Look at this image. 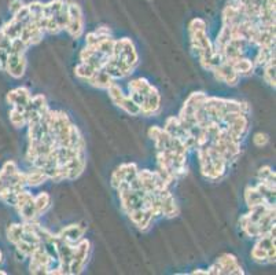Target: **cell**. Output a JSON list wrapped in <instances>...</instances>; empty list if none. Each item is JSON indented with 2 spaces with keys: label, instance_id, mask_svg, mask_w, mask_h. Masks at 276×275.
Here are the masks:
<instances>
[{
  "label": "cell",
  "instance_id": "obj_6",
  "mask_svg": "<svg viewBox=\"0 0 276 275\" xmlns=\"http://www.w3.org/2000/svg\"><path fill=\"white\" fill-rule=\"evenodd\" d=\"M243 275L242 266L239 264L236 256L231 253H223L220 258L216 259V262L208 268V275Z\"/></svg>",
  "mask_w": 276,
  "mask_h": 275
},
{
  "label": "cell",
  "instance_id": "obj_1",
  "mask_svg": "<svg viewBox=\"0 0 276 275\" xmlns=\"http://www.w3.org/2000/svg\"><path fill=\"white\" fill-rule=\"evenodd\" d=\"M150 139L157 152L158 171L168 185H173L179 178L187 174L188 149L161 127L154 125L149 130Z\"/></svg>",
  "mask_w": 276,
  "mask_h": 275
},
{
  "label": "cell",
  "instance_id": "obj_36",
  "mask_svg": "<svg viewBox=\"0 0 276 275\" xmlns=\"http://www.w3.org/2000/svg\"><path fill=\"white\" fill-rule=\"evenodd\" d=\"M3 262V252H2V250H0V263Z\"/></svg>",
  "mask_w": 276,
  "mask_h": 275
},
{
  "label": "cell",
  "instance_id": "obj_27",
  "mask_svg": "<svg viewBox=\"0 0 276 275\" xmlns=\"http://www.w3.org/2000/svg\"><path fill=\"white\" fill-rule=\"evenodd\" d=\"M257 178H259V182L264 183V185H267V186L275 187V172L272 171L271 167H268V165L261 167L259 170Z\"/></svg>",
  "mask_w": 276,
  "mask_h": 275
},
{
  "label": "cell",
  "instance_id": "obj_28",
  "mask_svg": "<svg viewBox=\"0 0 276 275\" xmlns=\"http://www.w3.org/2000/svg\"><path fill=\"white\" fill-rule=\"evenodd\" d=\"M263 79L268 85L275 88V58H272L263 66Z\"/></svg>",
  "mask_w": 276,
  "mask_h": 275
},
{
  "label": "cell",
  "instance_id": "obj_12",
  "mask_svg": "<svg viewBox=\"0 0 276 275\" xmlns=\"http://www.w3.org/2000/svg\"><path fill=\"white\" fill-rule=\"evenodd\" d=\"M65 30L73 39H80L84 33V18L81 7L74 2H68V24Z\"/></svg>",
  "mask_w": 276,
  "mask_h": 275
},
{
  "label": "cell",
  "instance_id": "obj_24",
  "mask_svg": "<svg viewBox=\"0 0 276 275\" xmlns=\"http://www.w3.org/2000/svg\"><path fill=\"white\" fill-rule=\"evenodd\" d=\"M24 26L25 25H24L22 22H19L18 20H15V18L13 17L9 22H6L5 25L2 26L0 29H2V32H3L7 38L14 40V39H19V34H21Z\"/></svg>",
  "mask_w": 276,
  "mask_h": 275
},
{
  "label": "cell",
  "instance_id": "obj_25",
  "mask_svg": "<svg viewBox=\"0 0 276 275\" xmlns=\"http://www.w3.org/2000/svg\"><path fill=\"white\" fill-rule=\"evenodd\" d=\"M51 207V197L48 193H38L37 195H34V208H36V215L37 217L43 216Z\"/></svg>",
  "mask_w": 276,
  "mask_h": 275
},
{
  "label": "cell",
  "instance_id": "obj_32",
  "mask_svg": "<svg viewBox=\"0 0 276 275\" xmlns=\"http://www.w3.org/2000/svg\"><path fill=\"white\" fill-rule=\"evenodd\" d=\"M11 39L7 38L3 32H2V29H0V50H5L9 52L10 51V47H11Z\"/></svg>",
  "mask_w": 276,
  "mask_h": 275
},
{
  "label": "cell",
  "instance_id": "obj_17",
  "mask_svg": "<svg viewBox=\"0 0 276 275\" xmlns=\"http://www.w3.org/2000/svg\"><path fill=\"white\" fill-rule=\"evenodd\" d=\"M87 231V226L77 223V225H69L61 230L60 233L56 234V237L60 238L61 241L66 242L69 245H76L77 242L81 241Z\"/></svg>",
  "mask_w": 276,
  "mask_h": 275
},
{
  "label": "cell",
  "instance_id": "obj_10",
  "mask_svg": "<svg viewBox=\"0 0 276 275\" xmlns=\"http://www.w3.org/2000/svg\"><path fill=\"white\" fill-rule=\"evenodd\" d=\"M14 208L17 209L18 215L21 216L22 222H37L38 217L34 208V195L26 189L18 193Z\"/></svg>",
  "mask_w": 276,
  "mask_h": 275
},
{
  "label": "cell",
  "instance_id": "obj_14",
  "mask_svg": "<svg viewBox=\"0 0 276 275\" xmlns=\"http://www.w3.org/2000/svg\"><path fill=\"white\" fill-rule=\"evenodd\" d=\"M26 51L10 50L7 55L5 72H7L14 79H21L26 72Z\"/></svg>",
  "mask_w": 276,
  "mask_h": 275
},
{
  "label": "cell",
  "instance_id": "obj_29",
  "mask_svg": "<svg viewBox=\"0 0 276 275\" xmlns=\"http://www.w3.org/2000/svg\"><path fill=\"white\" fill-rule=\"evenodd\" d=\"M22 234H24V223H13L7 229V240L15 245L22 238Z\"/></svg>",
  "mask_w": 276,
  "mask_h": 275
},
{
  "label": "cell",
  "instance_id": "obj_15",
  "mask_svg": "<svg viewBox=\"0 0 276 275\" xmlns=\"http://www.w3.org/2000/svg\"><path fill=\"white\" fill-rule=\"evenodd\" d=\"M137 171H139V168H137V165L135 162H127V164H121L120 167H117L114 172L111 174V187L117 189L124 183H129L132 179L135 178Z\"/></svg>",
  "mask_w": 276,
  "mask_h": 275
},
{
  "label": "cell",
  "instance_id": "obj_9",
  "mask_svg": "<svg viewBox=\"0 0 276 275\" xmlns=\"http://www.w3.org/2000/svg\"><path fill=\"white\" fill-rule=\"evenodd\" d=\"M106 91H107V94H109V97H110L111 102H113L117 107L124 110L125 113H128L129 116L141 115V109H139V106L136 105L135 102L132 101L129 95L123 93V89H121V87H120L117 83H114L111 87H109Z\"/></svg>",
  "mask_w": 276,
  "mask_h": 275
},
{
  "label": "cell",
  "instance_id": "obj_30",
  "mask_svg": "<svg viewBox=\"0 0 276 275\" xmlns=\"http://www.w3.org/2000/svg\"><path fill=\"white\" fill-rule=\"evenodd\" d=\"M95 72H96L95 69H92L89 65L84 64V62H80V64L74 68V75H76L78 79H83V80L87 81L91 79V76H92Z\"/></svg>",
  "mask_w": 276,
  "mask_h": 275
},
{
  "label": "cell",
  "instance_id": "obj_20",
  "mask_svg": "<svg viewBox=\"0 0 276 275\" xmlns=\"http://www.w3.org/2000/svg\"><path fill=\"white\" fill-rule=\"evenodd\" d=\"M225 64H228L231 68L234 69V72L238 73L241 77L250 76V75H253V72L255 70L253 61L246 58V57H242V58L232 61V62H225Z\"/></svg>",
  "mask_w": 276,
  "mask_h": 275
},
{
  "label": "cell",
  "instance_id": "obj_18",
  "mask_svg": "<svg viewBox=\"0 0 276 275\" xmlns=\"http://www.w3.org/2000/svg\"><path fill=\"white\" fill-rule=\"evenodd\" d=\"M30 98H32V94L28 88L25 87H18V88L11 89L7 97H6V101L9 103L11 107H15V109L24 110L25 112L26 106L29 105Z\"/></svg>",
  "mask_w": 276,
  "mask_h": 275
},
{
  "label": "cell",
  "instance_id": "obj_13",
  "mask_svg": "<svg viewBox=\"0 0 276 275\" xmlns=\"http://www.w3.org/2000/svg\"><path fill=\"white\" fill-rule=\"evenodd\" d=\"M113 55L124 61L125 64H128L132 68L136 69L137 64H139V55L136 52L135 44H133L131 39L123 38L115 40L114 54Z\"/></svg>",
  "mask_w": 276,
  "mask_h": 275
},
{
  "label": "cell",
  "instance_id": "obj_7",
  "mask_svg": "<svg viewBox=\"0 0 276 275\" xmlns=\"http://www.w3.org/2000/svg\"><path fill=\"white\" fill-rule=\"evenodd\" d=\"M29 271L30 274H48L51 268H54V263L56 260L48 253L46 248L40 244V246L36 248L33 253L29 256ZM58 264V263H56Z\"/></svg>",
  "mask_w": 276,
  "mask_h": 275
},
{
  "label": "cell",
  "instance_id": "obj_5",
  "mask_svg": "<svg viewBox=\"0 0 276 275\" xmlns=\"http://www.w3.org/2000/svg\"><path fill=\"white\" fill-rule=\"evenodd\" d=\"M26 189V174L18 168L14 161H7L0 170V199L14 207L17 195Z\"/></svg>",
  "mask_w": 276,
  "mask_h": 275
},
{
  "label": "cell",
  "instance_id": "obj_23",
  "mask_svg": "<svg viewBox=\"0 0 276 275\" xmlns=\"http://www.w3.org/2000/svg\"><path fill=\"white\" fill-rule=\"evenodd\" d=\"M245 201H246L247 208L250 209V208L254 207H260V205H264L265 203V199L263 198V195L259 191L257 186H249L245 190Z\"/></svg>",
  "mask_w": 276,
  "mask_h": 275
},
{
  "label": "cell",
  "instance_id": "obj_31",
  "mask_svg": "<svg viewBox=\"0 0 276 275\" xmlns=\"http://www.w3.org/2000/svg\"><path fill=\"white\" fill-rule=\"evenodd\" d=\"M268 142H269V138H268L267 134H264V132H257L253 136V143L257 146V148H264V146H267Z\"/></svg>",
  "mask_w": 276,
  "mask_h": 275
},
{
  "label": "cell",
  "instance_id": "obj_26",
  "mask_svg": "<svg viewBox=\"0 0 276 275\" xmlns=\"http://www.w3.org/2000/svg\"><path fill=\"white\" fill-rule=\"evenodd\" d=\"M9 119L10 123L13 124V127L15 128H24L26 127V124H28L25 112H24V110L15 109V107H11V110H10Z\"/></svg>",
  "mask_w": 276,
  "mask_h": 275
},
{
  "label": "cell",
  "instance_id": "obj_16",
  "mask_svg": "<svg viewBox=\"0 0 276 275\" xmlns=\"http://www.w3.org/2000/svg\"><path fill=\"white\" fill-rule=\"evenodd\" d=\"M105 72L113 79L114 81L125 79V77L131 76L132 73L135 72V68H132L128 64H125L124 61H121L117 57H111L110 60L107 61V64L105 65Z\"/></svg>",
  "mask_w": 276,
  "mask_h": 275
},
{
  "label": "cell",
  "instance_id": "obj_21",
  "mask_svg": "<svg viewBox=\"0 0 276 275\" xmlns=\"http://www.w3.org/2000/svg\"><path fill=\"white\" fill-rule=\"evenodd\" d=\"M88 83L99 89H107L109 87H111V85L114 84L115 81L105 72V69H99V70H96V72L91 76Z\"/></svg>",
  "mask_w": 276,
  "mask_h": 275
},
{
  "label": "cell",
  "instance_id": "obj_35",
  "mask_svg": "<svg viewBox=\"0 0 276 275\" xmlns=\"http://www.w3.org/2000/svg\"><path fill=\"white\" fill-rule=\"evenodd\" d=\"M191 274H192V275H196V274L208 275V270H201V268H200V270H194V271H192Z\"/></svg>",
  "mask_w": 276,
  "mask_h": 275
},
{
  "label": "cell",
  "instance_id": "obj_33",
  "mask_svg": "<svg viewBox=\"0 0 276 275\" xmlns=\"http://www.w3.org/2000/svg\"><path fill=\"white\" fill-rule=\"evenodd\" d=\"M24 6L25 5H24V2H22V0H11V2H10V6H9L10 13L14 15V14L17 13V11H19V10H21Z\"/></svg>",
  "mask_w": 276,
  "mask_h": 275
},
{
  "label": "cell",
  "instance_id": "obj_8",
  "mask_svg": "<svg viewBox=\"0 0 276 275\" xmlns=\"http://www.w3.org/2000/svg\"><path fill=\"white\" fill-rule=\"evenodd\" d=\"M164 130H165L170 136H173V138H176L178 140H180L188 150H195V138H194L186 128L183 127L178 117H174V116L168 117L165 121V125H164Z\"/></svg>",
  "mask_w": 276,
  "mask_h": 275
},
{
  "label": "cell",
  "instance_id": "obj_3",
  "mask_svg": "<svg viewBox=\"0 0 276 275\" xmlns=\"http://www.w3.org/2000/svg\"><path fill=\"white\" fill-rule=\"evenodd\" d=\"M239 226L249 238H259L275 231V205L264 204L250 208L246 215L241 216Z\"/></svg>",
  "mask_w": 276,
  "mask_h": 275
},
{
  "label": "cell",
  "instance_id": "obj_4",
  "mask_svg": "<svg viewBox=\"0 0 276 275\" xmlns=\"http://www.w3.org/2000/svg\"><path fill=\"white\" fill-rule=\"evenodd\" d=\"M129 97L141 109V115L155 116L161 109V95L158 89L149 83L147 79L139 77L128 84Z\"/></svg>",
  "mask_w": 276,
  "mask_h": 275
},
{
  "label": "cell",
  "instance_id": "obj_22",
  "mask_svg": "<svg viewBox=\"0 0 276 275\" xmlns=\"http://www.w3.org/2000/svg\"><path fill=\"white\" fill-rule=\"evenodd\" d=\"M26 174V187H38L43 183L48 180V175L42 170V168H36L32 167V170Z\"/></svg>",
  "mask_w": 276,
  "mask_h": 275
},
{
  "label": "cell",
  "instance_id": "obj_2",
  "mask_svg": "<svg viewBox=\"0 0 276 275\" xmlns=\"http://www.w3.org/2000/svg\"><path fill=\"white\" fill-rule=\"evenodd\" d=\"M190 32V42H191V50L194 54L198 55L200 64L205 70H212L214 66L223 62L221 57L214 51L213 43L206 32V22L202 18H194L188 26Z\"/></svg>",
  "mask_w": 276,
  "mask_h": 275
},
{
  "label": "cell",
  "instance_id": "obj_11",
  "mask_svg": "<svg viewBox=\"0 0 276 275\" xmlns=\"http://www.w3.org/2000/svg\"><path fill=\"white\" fill-rule=\"evenodd\" d=\"M89 252H91V242L87 238H83L73 248L72 263H70V275L81 274L88 263Z\"/></svg>",
  "mask_w": 276,
  "mask_h": 275
},
{
  "label": "cell",
  "instance_id": "obj_19",
  "mask_svg": "<svg viewBox=\"0 0 276 275\" xmlns=\"http://www.w3.org/2000/svg\"><path fill=\"white\" fill-rule=\"evenodd\" d=\"M213 75L216 77V80L223 81L225 84L228 85H236L241 80V76H239L238 73L234 72V69L231 68L228 64H225V62H220V64L214 66L212 69Z\"/></svg>",
  "mask_w": 276,
  "mask_h": 275
},
{
  "label": "cell",
  "instance_id": "obj_34",
  "mask_svg": "<svg viewBox=\"0 0 276 275\" xmlns=\"http://www.w3.org/2000/svg\"><path fill=\"white\" fill-rule=\"evenodd\" d=\"M7 55H9L7 51L0 50V72H5L6 62H7Z\"/></svg>",
  "mask_w": 276,
  "mask_h": 275
}]
</instances>
